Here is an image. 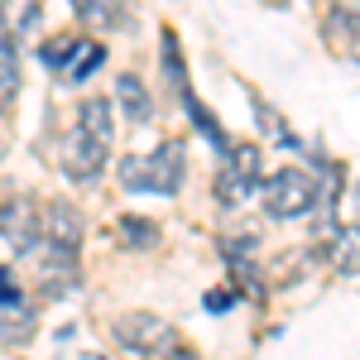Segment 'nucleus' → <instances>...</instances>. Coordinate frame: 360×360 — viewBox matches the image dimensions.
<instances>
[{
  "label": "nucleus",
  "instance_id": "f257e3e1",
  "mask_svg": "<svg viewBox=\"0 0 360 360\" xmlns=\"http://www.w3.org/2000/svg\"><path fill=\"white\" fill-rule=\"evenodd\" d=\"M111 135H115V106L106 96H86L68 135L58 144V164L72 183H91L106 173V154H111Z\"/></svg>",
  "mask_w": 360,
  "mask_h": 360
},
{
  "label": "nucleus",
  "instance_id": "f03ea898",
  "mask_svg": "<svg viewBox=\"0 0 360 360\" xmlns=\"http://www.w3.org/2000/svg\"><path fill=\"white\" fill-rule=\"evenodd\" d=\"M183 139H164L154 154H125L115 164V178L130 193H154V197H173L183 188Z\"/></svg>",
  "mask_w": 360,
  "mask_h": 360
},
{
  "label": "nucleus",
  "instance_id": "7ed1b4c3",
  "mask_svg": "<svg viewBox=\"0 0 360 360\" xmlns=\"http://www.w3.org/2000/svg\"><path fill=\"white\" fill-rule=\"evenodd\" d=\"M111 336L120 351L130 356H144V360H168L183 341H178V327L159 317V312H120L111 322Z\"/></svg>",
  "mask_w": 360,
  "mask_h": 360
},
{
  "label": "nucleus",
  "instance_id": "20e7f679",
  "mask_svg": "<svg viewBox=\"0 0 360 360\" xmlns=\"http://www.w3.org/2000/svg\"><path fill=\"white\" fill-rule=\"evenodd\" d=\"M259 197H264V212L278 217V221H293V217H307L312 207H317V178L307 173V168H278L269 173L264 183H259Z\"/></svg>",
  "mask_w": 360,
  "mask_h": 360
},
{
  "label": "nucleus",
  "instance_id": "39448f33",
  "mask_svg": "<svg viewBox=\"0 0 360 360\" xmlns=\"http://www.w3.org/2000/svg\"><path fill=\"white\" fill-rule=\"evenodd\" d=\"M0 245L10 255H25V259L44 245V207L34 197H10L0 207Z\"/></svg>",
  "mask_w": 360,
  "mask_h": 360
},
{
  "label": "nucleus",
  "instance_id": "423d86ee",
  "mask_svg": "<svg viewBox=\"0 0 360 360\" xmlns=\"http://www.w3.org/2000/svg\"><path fill=\"white\" fill-rule=\"evenodd\" d=\"M264 173H259V149L255 144H231L221 173H217V202L221 207H240L245 197L259 193Z\"/></svg>",
  "mask_w": 360,
  "mask_h": 360
},
{
  "label": "nucleus",
  "instance_id": "0eeeda50",
  "mask_svg": "<svg viewBox=\"0 0 360 360\" xmlns=\"http://www.w3.org/2000/svg\"><path fill=\"white\" fill-rule=\"evenodd\" d=\"M29 259L39 264V274H34L39 298H63V293H72V288L82 283V274H77V255H63V250L39 245Z\"/></svg>",
  "mask_w": 360,
  "mask_h": 360
},
{
  "label": "nucleus",
  "instance_id": "6e6552de",
  "mask_svg": "<svg viewBox=\"0 0 360 360\" xmlns=\"http://www.w3.org/2000/svg\"><path fill=\"white\" fill-rule=\"evenodd\" d=\"M82 212L72 202H49L44 207V245L49 250H63V255H77L82 250Z\"/></svg>",
  "mask_w": 360,
  "mask_h": 360
},
{
  "label": "nucleus",
  "instance_id": "1a4fd4ad",
  "mask_svg": "<svg viewBox=\"0 0 360 360\" xmlns=\"http://www.w3.org/2000/svg\"><path fill=\"white\" fill-rule=\"evenodd\" d=\"M29 332H34V303L25 288H15L0 298V341H25Z\"/></svg>",
  "mask_w": 360,
  "mask_h": 360
},
{
  "label": "nucleus",
  "instance_id": "9d476101",
  "mask_svg": "<svg viewBox=\"0 0 360 360\" xmlns=\"http://www.w3.org/2000/svg\"><path fill=\"white\" fill-rule=\"evenodd\" d=\"M115 101H120V111L130 125H149V115H154V96H149V86L139 82L135 72H120L115 77Z\"/></svg>",
  "mask_w": 360,
  "mask_h": 360
},
{
  "label": "nucleus",
  "instance_id": "9b49d317",
  "mask_svg": "<svg viewBox=\"0 0 360 360\" xmlns=\"http://www.w3.org/2000/svg\"><path fill=\"white\" fill-rule=\"evenodd\" d=\"M115 240L125 250H154L159 245V226L149 221V217H120L115 221Z\"/></svg>",
  "mask_w": 360,
  "mask_h": 360
},
{
  "label": "nucleus",
  "instance_id": "f8f14e48",
  "mask_svg": "<svg viewBox=\"0 0 360 360\" xmlns=\"http://www.w3.org/2000/svg\"><path fill=\"white\" fill-rule=\"evenodd\" d=\"M82 49H86V39L63 34V39H49V44L39 49V63H44V68H58V72H68V68L82 58Z\"/></svg>",
  "mask_w": 360,
  "mask_h": 360
},
{
  "label": "nucleus",
  "instance_id": "ddd939ff",
  "mask_svg": "<svg viewBox=\"0 0 360 360\" xmlns=\"http://www.w3.org/2000/svg\"><path fill=\"white\" fill-rule=\"evenodd\" d=\"M15 91H20V53H15L10 29L0 25V96H15Z\"/></svg>",
  "mask_w": 360,
  "mask_h": 360
},
{
  "label": "nucleus",
  "instance_id": "4468645a",
  "mask_svg": "<svg viewBox=\"0 0 360 360\" xmlns=\"http://www.w3.org/2000/svg\"><path fill=\"white\" fill-rule=\"evenodd\" d=\"M327 34L341 39V49H351V53L360 58V15L356 10H332V15H327Z\"/></svg>",
  "mask_w": 360,
  "mask_h": 360
},
{
  "label": "nucleus",
  "instance_id": "2eb2a0df",
  "mask_svg": "<svg viewBox=\"0 0 360 360\" xmlns=\"http://www.w3.org/2000/svg\"><path fill=\"white\" fill-rule=\"evenodd\" d=\"M72 15H77L82 25H101V29L125 25V10H115V5H106V0H82V5H72Z\"/></svg>",
  "mask_w": 360,
  "mask_h": 360
},
{
  "label": "nucleus",
  "instance_id": "dca6fc26",
  "mask_svg": "<svg viewBox=\"0 0 360 360\" xmlns=\"http://www.w3.org/2000/svg\"><path fill=\"white\" fill-rule=\"evenodd\" d=\"M101 63H106V49H101V44H91V39H86L82 58H77V63H72V68H68V72H63V77H68V82H86V77H91V72H96V68H101Z\"/></svg>",
  "mask_w": 360,
  "mask_h": 360
},
{
  "label": "nucleus",
  "instance_id": "f3484780",
  "mask_svg": "<svg viewBox=\"0 0 360 360\" xmlns=\"http://www.w3.org/2000/svg\"><path fill=\"white\" fill-rule=\"evenodd\" d=\"M164 68H168V82L183 91V58H178V44H173V34H164Z\"/></svg>",
  "mask_w": 360,
  "mask_h": 360
},
{
  "label": "nucleus",
  "instance_id": "a211bd4d",
  "mask_svg": "<svg viewBox=\"0 0 360 360\" xmlns=\"http://www.w3.org/2000/svg\"><path fill=\"white\" fill-rule=\"evenodd\" d=\"M202 303H207V312H226V307L236 303V288H212Z\"/></svg>",
  "mask_w": 360,
  "mask_h": 360
},
{
  "label": "nucleus",
  "instance_id": "6ab92c4d",
  "mask_svg": "<svg viewBox=\"0 0 360 360\" xmlns=\"http://www.w3.org/2000/svg\"><path fill=\"white\" fill-rule=\"evenodd\" d=\"M15 288H20V283H15V274L0 264V298H5V293H15Z\"/></svg>",
  "mask_w": 360,
  "mask_h": 360
},
{
  "label": "nucleus",
  "instance_id": "aec40b11",
  "mask_svg": "<svg viewBox=\"0 0 360 360\" xmlns=\"http://www.w3.org/2000/svg\"><path fill=\"white\" fill-rule=\"evenodd\" d=\"M168 360H202V356H197L193 346H178V351H173V356H168Z\"/></svg>",
  "mask_w": 360,
  "mask_h": 360
}]
</instances>
